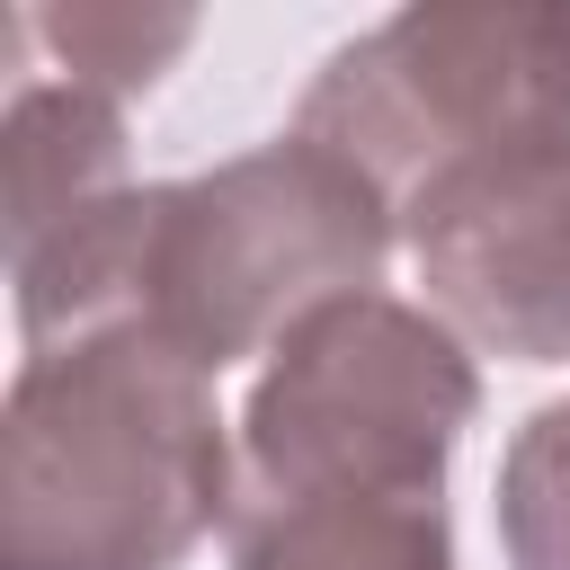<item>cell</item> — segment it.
Here are the masks:
<instances>
[{"label":"cell","instance_id":"obj_1","mask_svg":"<svg viewBox=\"0 0 570 570\" xmlns=\"http://www.w3.org/2000/svg\"><path fill=\"white\" fill-rule=\"evenodd\" d=\"M232 481L214 374L160 330L27 347L0 401V570H178L232 525Z\"/></svg>","mask_w":570,"mask_h":570},{"label":"cell","instance_id":"obj_2","mask_svg":"<svg viewBox=\"0 0 570 570\" xmlns=\"http://www.w3.org/2000/svg\"><path fill=\"white\" fill-rule=\"evenodd\" d=\"M401 214L338 151L276 134L196 178H151L134 312L205 374L240 356H276L285 330L347 294H383Z\"/></svg>","mask_w":570,"mask_h":570},{"label":"cell","instance_id":"obj_3","mask_svg":"<svg viewBox=\"0 0 570 570\" xmlns=\"http://www.w3.org/2000/svg\"><path fill=\"white\" fill-rule=\"evenodd\" d=\"M472 419V347L428 303L347 294L258 365L232 419V499H445V463Z\"/></svg>","mask_w":570,"mask_h":570},{"label":"cell","instance_id":"obj_4","mask_svg":"<svg viewBox=\"0 0 570 570\" xmlns=\"http://www.w3.org/2000/svg\"><path fill=\"white\" fill-rule=\"evenodd\" d=\"M294 134L365 169L392 214L463 160L570 134V0H419L347 36Z\"/></svg>","mask_w":570,"mask_h":570},{"label":"cell","instance_id":"obj_5","mask_svg":"<svg viewBox=\"0 0 570 570\" xmlns=\"http://www.w3.org/2000/svg\"><path fill=\"white\" fill-rule=\"evenodd\" d=\"M419 303L499 365H570V134L445 169L401 205Z\"/></svg>","mask_w":570,"mask_h":570},{"label":"cell","instance_id":"obj_6","mask_svg":"<svg viewBox=\"0 0 570 570\" xmlns=\"http://www.w3.org/2000/svg\"><path fill=\"white\" fill-rule=\"evenodd\" d=\"M134 187L125 178V107L80 89V80H18L0 116V205H9V249L45 240L53 223L89 214L98 196Z\"/></svg>","mask_w":570,"mask_h":570},{"label":"cell","instance_id":"obj_7","mask_svg":"<svg viewBox=\"0 0 570 570\" xmlns=\"http://www.w3.org/2000/svg\"><path fill=\"white\" fill-rule=\"evenodd\" d=\"M18 45H45L53 53V80H80L98 98H134L151 89L187 45H196V9H116V0H71V9H36V18H9Z\"/></svg>","mask_w":570,"mask_h":570},{"label":"cell","instance_id":"obj_8","mask_svg":"<svg viewBox=\"0 0 570 570\" xmlns=\"http://www.w3.org/2000/svg\"><path fill=\"white\" fill-rule=\"evenodd\" d=\"M508 570H570V392L525 410L490 481Z\"/></svg>","mask_w":570,"mask_h":570}]
</instances>
